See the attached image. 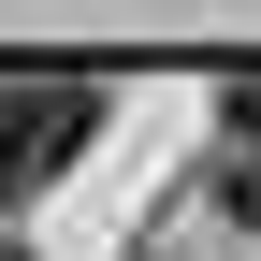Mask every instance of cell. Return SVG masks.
I'll return each mask as SVG.
<instances>
[{"instance_id": "1", "label": "cell", "mask_w": 261, "mask_h": 261, "mask_svg": "<svg viewBox=\"0 0 261 261\" xmlns=\"http://www.w3.org/2000/svg\"><path fill=\"white\" fill-rule=\"evenodd\" d=\"M87 116H102V87H87V73H29V87H0V203H29V189L87 145Z\"/></svg>"}, {"instance_id": "2", "label": "cell", "mask_w": 261, "mask_h": 261, "mask_svg": "<svg viewBox=\"0 0 261 261\" xmlns=\"http://www.w3.org/2000/svg\"><path fill=\"white\" fill-rule=\"evenodd\" d=\"M218 116H232V218H261V73L218 87Z\"/></svg>"}, {"instance_id": "3", "label": "cell", "mask_w": 261, "mask_h": 261, "mask_svg": "<svg viewBox=\"0 0 261 261\" xmlns=\"http://www.w3.org/2000/svg\"><path fill=\"white\" fill-rule=\"evenodd\" d=\"M0 261H15V247H0Z\"/></svg>"}]
</instances>
